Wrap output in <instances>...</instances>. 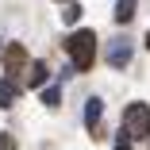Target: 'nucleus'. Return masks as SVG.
<instances>
[{
	"label": "nucleus",
	"instance_id": "10",
	"mask_svg": "<svg viewBox=\"0 0 150 150\" xmlns=\"http://www.w3.org/2000/svg\"><path fill=\"white\" fill-rule=\"evenodd\" d=\"M42 104L46 108H58V104H62V88H46V93H42Z\"/></svg>",
	"mask_w": 150,
	"mask_h": 150
},
{
	"label": "nucleus",
	"instance_id": "7",
	"mask_svg": "<svg viewBox=\"0 0 150 150\" xmlns=\"http://www.w3.org/2000/svg\"><path fill=\"white\" fill-rule=\"evenodd\" d=\"M135 19V0H115V23H131Z\"/></svg>",
	"mask_w": 150,
	"mask_h": 150
},
{
	"label": "nucleus",
	"instance_id": "12",
	"mask_svg": "<svg viewBox=\"0 0 150 150\" xmlns=\"http://www.w3.org/2000/svg\"><path fill=\"white\" fill-rule=\"evenodd\" d=\"M115 150H131V146H127V142H123V139H119V142H115Z\"/></svg>",
	"mask_w": 150,
	"mask_h": 150
},
{
	"label": "nucleus",
	"instance_id": "2",
	"mask_svg": "<svg viewBox=\"0 0 150 150\" xmlns=\"http://www.w3.org/2000/svg\"><path fill=\"white\" fill-rule=\"evenodd\" d=\"M150 135V104L135 100L123 112V139H146Z\"/></svg>",
	"mask_w": 150,
	"mask_h": 150
},
{
	"label": "nucleus",
	"instance_id": "13",
	"mask_svg": "<svg viewBox=\"0 0 150 150\" xmlns=\"http://www.w3.org/2000/svg\"><path fill=\"white\" fill-rule=\"evenodd\" d=\"M146 46H150V31H146Z\"/></svg>",
	"mask_w": 150,
	"mask_h": 150
},
{
	"label": "nucleus",
	"instance_id": "4",
	"mask_svg": "<svg viewBox=\"0 0 150 150\" xmlns=\"http://www.w3.org/2000/svg\"><path fill=\"white\" fill-rule=\"evenodd\" d=\"M4 66H8V73H19V69H27V50H23L19 42H12V46L4 50Z\"/></svg>",
	"mask_w": 150,
	"mask_h": 150
},
{
	"label": "nucleus",
	"instance_id": "3",
	"mask_svg": "<svg viewBox=\"0 0 150 150\" xmlns=\"http://www.w3.org/2000/svg\"><path fill=\"white\" fill-rule=\"evenodd\" d=\"M131 62V39H112V46H108V66L112 69H123Z\"/></svg>",
	"mask_w": 150,
	"mask_h": 150
},
{
	"label": "nucleus",
	"instance_id": "6",
	"mask_svg": "<svg viewBox=\"0 0 150 150\" xmlns=\"http://www.w3.org/2000/svg\"><path fill=\"white\" fill-rule=\"evenodd\" d=\"M100 115H104V104H100V100L93 96V100L85 104V123H88V131H93V127L100 123Z\"/></svg>",
	"mask_w": 150,
	"mask_h": 150
},
{
	"label": "nucleus",
	"instance_id": "5",
	"mask_svg": "<svg viewBox=\"0 0 150 150\" xmlns=\"http://www.w3.org/2000/svg\"><path fill=\"white\" fill-rule=\"evenodd\" d=\"M16 96H19V85H16L12 77H4V81H0V108H12Z\"/></svg>",
	"mask_w": 150,
	"mask_h": 150
},
{
	"label": "nucleus",
	"instance_id": "11",
	"mask_svg": "<svg viewBox=\"0 0 150 150\" xmlns=\"http://www.w3.org/2000/svg\"><path fill=\"white\" fill-rule=\"evenodd\" d=\"M0 150H16V139L12 135H0Z\"/></svg>",
	"mask_w": 150,
	"mask_h": 150
},
{
	"label": "nucleus",
	"instance_id": "9",
	"mask_svg": "<svg viewBox=\"0 0 150 150\" xmlns=\"http://www.w3.org/2000/svg\"><path fill=\"white\" fill-rule=\"evenodd\" d=\"M62 19H66V23H77V19H81V4L66 0V8H62Z\"/></svg>",
	"mask_w": 150,
	"mask_h": 150
},
{
	"label": "nucleus",
	"instance_id": "8",
	"mask_svg": "<svg viewBox=\"0 0 150 150\" xmlns=\"http://www.w3.org/2000/svg\"><path fill=\"white\" fill-rule=\"evenodd\" d=\"M42 81H46V66H42V62H35V66H31V73H27V85L39 88Z\"/></svg>",
	"mask_w": 150,
	"mask_h": 150
},
{
	"label": "nucleus",
	"instance_id": "1",
	"mask_svg": "<svg viewBox=\"0 0 150 150\" xmlns=\"http://www.w3.org/2000/svg\"><path fill=\"white\" fill-rule=\"evenodd\" d=\"M66 50L73 58V69L85 73V69H93V58H96V35L93 31H73L66 39Z\"/></svg>",
	"mask_w": 150,
	"mask_h": 150
}]
</instances>
